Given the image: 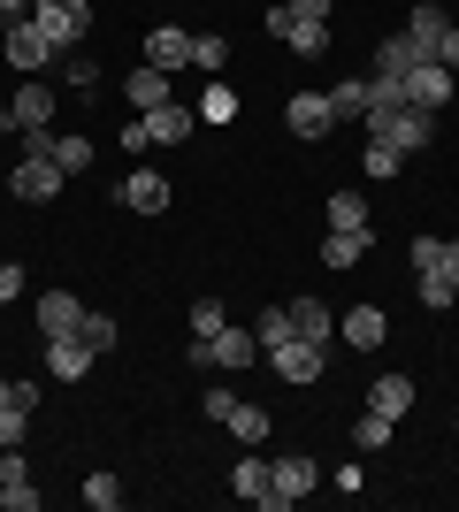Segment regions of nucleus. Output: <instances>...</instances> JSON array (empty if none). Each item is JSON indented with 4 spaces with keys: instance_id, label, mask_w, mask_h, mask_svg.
<instances>
[{
    "instance_id": "nucleus-1",
    "label": "nucleus",
    "mask_w": 459,
    "mask_h": 512,
    "mask_svg": "<svg viewBox=\"0 0 459 512\" xmlns=\"http://www.w3.org/2000/svg\"><path fill=\"white\" fill-rule=\"evenodd\" d=\"M360 123H368V138H383V146H398V153H421L437 138V115H421V107H368Z\"/></svg>"
},
{
    "instance_id": "nucleus-2",
    "label": "nucleus",
    "mask_w": 459,
    "mask_h": 512,
    "mask_svg": "<svg viewBox=\"0 0 459 512\" xmlns=\"http://www.w3.org/2000/svg\"><path fill=\"white\" fill-rule=\"evenodd\" d=\"M184 360H192V367H230V375H238V367H253V360H261V337H253V329H230V321H222L215 337H192V352H184Z\"/></svg>"
},
{
    "instance_id": "nucleus-3",
    "label": "nucleus",
    "mask_w": 459,
    "mask_h": 512,
    "mask_svg": "<svg viewBox=\"0 0 459 512\" xmlns=\"http://www.w3.org/2000/svg\"><path fill=\"white\" fill-rule=\"evenodd\" d=\"M261 360H268V367H276V375H284V383H291V390H306V383H322V367H329V344H306V337H299V329H291V337H284V344H268Z\"/></svg>"
},
{
    "instance_id": "nucleus-4",
    "label": "nucleus",
    "mask_w": 459,
    "mask_h": 512,
    "mask_svg": "<svg viewBox=\"0 0 459 512\" xmlns=\"http://www.w3.org/2000/svg\"><path fill=\"white\" fill-rule=\"evenodd\" d=\"M31 23L46 31V46H54V54H69V46L92 31V0H39V8H31Z\"/></svg>"
},
{
    "instance_id": "nucleus-5",
    "label": "nucleus",
    "mask_w": 459,
    "mask_h": 512,
    "mask_svg": "<svg viewBox=\"0 0 459 512\" xmlns=\"http://www.w3.org/2000/svg\"><path fill=\"white\" fill-rule=\"evenodd\" d=\"M314 482H322V467H314L306 451H291V459H276V467H268V497H261V505H268V512H291Z\"/></svg>"
},
{
    "instance_id": "nucleus-6",
    "label": "nucleus",
    "mask_w": 459,
    "mask_h": 512,
    "mask_svg": "<svg viewBox=\"0 0 459 512\" xmlns=\"http://www.w3.org/2000/svg\"><path fill=\"white\" fill-rule=\"evenodd\" d=\"M62 184H69V169L46 153V161H16L8 169V192L16 199H31V207H46V199H62Z\"/></svg>"
},
{
    "instance_id": "nucleus-7",
    "label": "nucleus",
    "mask_w": 459,
    "mask_h": 512,
    "mask_svg": "<svg viewBox=\"0 0 459 512\" xmlns=\"http://www.w3.org/2000/svg\"><path fill=\"white\" fill-rule=\"evenodd\" d=\"M452 85H459V69H444V62H414V69H406V107H421V115H444Z\"/></svg>"
},
{
    "instance_id": "nucleus-8",
    "label": "nucleus",
    "mask_w": 459,
    "mask_h": 512,
    "mask_svg": "<svg viewBox=\"0 0 459 512\" xmlns=\"http://www.w3.org/2000/svg\"><path fill=\"white\" fill-rule=\"evenodd\" d=\"M0 46H8V62H16L23 77H39V69L54 62V46H46V31L31 16H23V23H0Z\"/></svg>"
},
{
    "instance_id": "nucleus-9",
    "label": "nucleus",
    "mask_w": 459,
    "mask_h": 512,
    "mask_svg": "<svg viewBox=\"0 0 459 512\" xmlns=\"http://www.w3.org/2000/svg\"><path fill=\"white\" fill-rule=\"evenodd\" d=\"M115 199H123L131 214H169V176L161 169H131L123 184H115Z\"/></svg>"
},
{
    "instance_id": "nucleus-10",
    "label": "nucleus",
    "mask_w": 459,
    "mask_h": 512,
    "mask_svg": "<svg viewBox=\"0 0 459 512\" xmlns=\"http://www.w3.org/2000/svg\"><path fill=\"white\" fill-rule=\"evenodd\" d=\"M46 123H54V92L39 77H23L16 100H8V130H46Z\"/></svg>"
},
{
    "instance_id": "nucleus-11",
    "label": "nucleus",
    "mask_w": 459,
    "mask_h": 512,
    "mask_svg": "<svg viewBox=\"0 0 459 512\" xmlns=\"http://www.w3.org/2000/svg\"><path fill=\"white\" fill-rule=\"evenodd\" d=\"M77 321H85L77 291H39V337H77Z\"/></svg>"
},
{
    "instance_id": "nucleus-12",
    "label": "nucleus",
    "mask_w": 459,
    "mask_h": 512,
    "mask_svg": "<svg viewBox=\"0 0 459 512\" xmlns=\"http://www.w3.org/2000/svg\"><path fill=\"white\" fill-rule=\"evenodd\" d=\"M46 375H54V383H85L92 375L85 337H46Z\"/></svg>"
},
{
    "instance_id": "nucleus-13",
    "label": "nucleus",
    "mask_w": 459,
    "mask_h": 512,
    "mask_svg": "<svg viewBox=\"0 0 459 512\" xmlns=\"http://www.w3.org/2000/svg\"><path fill=\"white\" fill-rule=\"evenodd\" d=\"M0 505H8V512H39V490H31L23 451H0Z\"/></svg>"
},
{
    "instance_id": "nucleus-14",
    "label": "nucleus",
    "mask_w": 459,
    "mask_h": 512,
    "mask_svg": "<svg viewBox=\"0 0 459 512\" xmlns=\"http://www.w3.org/2000/svg\"><path fill=\"white\" fill-rule=\"evenodd\" d=\"M284 123H291V138H322V130L337 123V115H329V92H291Z\"/></svg>"
},
{
    "instance_id": "nucleus-15",
    "label": "nucleus",
    "mask_w": 459,
    "mask_h": 512,
    "mask_svg": "<svg viewBox=\"0 0 459 512\" xmlns=\"http://www.w3.org/2000/svg\"><path fill=\"white\" fill-rule=\"evenodd\" d=\"M146 130H153V146H184V138L199 130V107L169 100V107H153V115H146Z\"/></svg>"
},
{
    "instance_id": "nucleus-16",
    "label": "nucleus",
    "mask_w": 459,
    "mask_h": 512,
    "mask_svg": "<svg viewBox=\"0 0 459 512\" xmlns=\"http://www.w3.org/2000/svg\"><path fill=\"white\" fill-rule=\"evenodd\" d=\"M337 337H345L352 352H383V337H391V321L375 314V306H352V314L337 321Z\"/></svg>"
},
{
    "instance_id": "nucleus-17",
    "label": "nucleus",
    "mask_w": 459,
    "mask_h": 512,
    "mask_svg": "<svg viewBox=\"0 0 459 512\" xmlns=\"http://www.w3.org/2000/svg\"><path fill=\"white\" fill-rule=\"evenodd\" d=\"M368 406L383 413V421H406V413H414V375H375V383H368Z\"/></svg>"
},
{
    "instance_id": "nucleus-18",
    "label": "nucleus",
    "mask_w": 459,
    "mask_h": 512,
    "mask_svg": "<svg viewBox=\"0 0 459 512\" xmlns=\"http://www.w3.org/2000/svg\"><path fill=\"white\" fill-rule=\"evenodd\" d=\"M146 62L153 69H192V31H176V23L146 31Z\"/></svg>"
},
{
    "instance_id": "nucleus-19",
    "label": "nucleus",
    "mask_w": 459,
    "mask_h": 512,
    "mask_svg": "<svg viewBox=\"0 0 459 512\" xmlns=\"http://www.w3.org/2000/svg\"><path fill=\"white\" fill-rule=\"evenodd\" d=\"M368 100H375L368 77H337V85H329V115H337V123H360V115H368Z\"/></svg>"
},
{
    "instance_id": "nucleus-20",
    "label": "nucleus",
    "mask_w": 459,
    "mask_h": 512,
    "mask_svg": "<svg viewBox=\"0 0 459 512\" xmlns=\"http://www.w3.org/2000/svg\"><path fill=\"white\" fill-rule=\"evenodd\" d=\"M284 46L299 54V62H322V54H329V23H322V16H291Z\"/></svg>"
},
{
    "instance_id": "nucleus-21",
    "label": "nucleus",
    "mask_w": 459,
    "mask_h": 512,
    "mask_svg": "<svg viewBox=\"0 0 459 512\" xmlns=\"http://www.w3.org/2000/svg\"><path fill=\"white\" fill-rule=\"evenodd\" d=\"M291 329H299L306 344H329L337 337V314H329L322 299H291Z\"/></svg>"
},
{
    "instance_id": "nucleus-22",
    "label": "nucleus",
    "mask_w": 459,
    "mask_h": 512,
    "mask_svg": "<svg viewBox=\"0 0 459 512\" xmlns=\"http://www.w3.org/2000/svg\"><path fill=\"white\" fill-rule=\"evenodd\" d=\"M123 92H131V107H138V115H153V107H169V69H131V85H123Z\"/></svg>"
},
{
    "instance_id": "nucleus-23",
    "label": "nucleus",
    "mask_w": 459,
    "mask_h": 512,
    "mask_svg": "<svg viewBox=\"0 0 459 512\" xmlns=\"http://www.w3.org/2000/svg\"><path fill=\"white\" fill-rule=\"evenodd\" d=\"M414 62H429V54H421V46L406 39V31H398V39H383V46H375V69H368V77H406Z\"/></svg>"
},
{
    "instance_id": "nucleus-24",
    "label": "nucleus",
    "mask_w": 459,
    "mask_h": 512,
    "mask_svg": "<svg viewBox=\"0 0 459 512\" xmlns=\"http://www.w3.org/2000/svg\"><path fill=\"white\" fill-rule=\"evenodd\" d=\"M444 31H452V23H444V8H437V0H414V23H406V39H414L421 54H437V39H444Z\"/></svg>"
},
{
    "instance_id": "nucleus-25",
    "label": "nucleus",
    "mask_w": 459,
    "mask_h": 512,
    "mask_svg": "<svg viewBox=\"0 0 459 512\" xmlns=\"http://www.w3.org/2000/svg\"><path fill=\"white\" fill-rule=\"evenodd\" d=\"M77 337H85V352H92V360H108L123 329H115V314H100V306H85V321H77Z\"/></svg>"
},
{
    "instance_id": "nucleus-26",
    "label": "nucleus",
    "mask_w": 459,
    "mask_h": 512,
    "mask_svg": "<svg viewBox=\"0 0 459 512\" xmlns=\"http://www.w3.org/2000/svg\"><path fill=\"white\" fill-rule=\"evenodd\" d=\"M360 253H368V230H329L322 237V260H329V268H352Z\"/></svg>"
},
{
    "instance_id": "nucleus-27",
    "label": "nucleus",
    "mask_w": 459,
    "mask_h": 512,
    "mask_svg": "<svg viewBox=\"0 0 459 512\" xmlns=\"http://www.w3.org/2000/svg\"><path fill=\"white\" fill-rule=\"evenodd\" d=\"M192 69L222 77V69H230V39H215V31H192Z\"/></svg>"
},
{
    "instance_id": "nucleus-28",
    "label": "nucleus",
    "mask_w": 459,
    "mask_h": 512,
    "mask_svg": "<svg viewBox=\"0 0 459 512\" xmlns=\"http://www.w3.org/2000/svg\"><path fill=\"white\" fill-rule=\"evenodd\" d=\"M222 428H230L238 444H268V413H261V406H245V398L230 406V421H222Z\"/></svg>"
},
{
    "instance_id": "nucleus-29",
    "label": "nucleus",
    "mask_w": 459,
    "mask_h": 512,
    "mask_svg": "<svg viewBox=\"0 0 459 512\" xmlns=\"http://www.w3.org/2000/svg\"><path fill=\"white\" fill-rule=\"evenodd\" d=\"M329 230H368V199L360 192H329Z\"/></svg>"
},
{
    "instance_id": "nucleus-30",
    "label": "nucleus",
    "mask_w": 459,
    "mask_h": 512,
    "mask_svg": "<svg viewBox=\"0 0 459 512\" xmlns=\"http://www.w3.org/2000/svg\"><path fill=\"white\" fill-rule=\"evenodd\" d=\"M391 436H398V421H383V413H360V421H352V444H360V451H383V444H391Z\"/></svg>"
},
{
    "instance_id": "nucleus-31",
    "label": "nucleus",
    "mask_w": 459,
    "mask_h": 512,
    "mask_svg": "<svg viewBox=\"0 0 459 512\" xmlns=\"http://www.w3.org/2000/svg\"><path fill=\"white\" fill-rule=\"evenodd\" d=\"M23 436H31V406L8 398V406H0V451H23Z\"/></svg>"
},
{
    "instance_id": "nucleus-32",
    "label": "nucleus",
    "mask_w": 459,
    "mask_h": 512,
    "mask_svg": "<svg viewBox=\"0 0 459 512\" xmlns=\"http://www.w3.org/2000/svg\"><path fill=\"white\" fill-rule=\"evenodd\" d=\"M230 490L261 505V497H268V459H238V474H230Z\"/></svg>"
},
{
    "instance_id": "nucleus-33",
    "label": "nucleus",
    "mask_w": 459,
    "mask_h": 512,
    "mask_svg": "<svg viewBox=\"0 0 459 512\" xmlns=\"http://www.w3.org/2000/svg\"><path fill=\"white\" fill-rule=\"evenodd\" d=\"M230 115H238V92L215 77V85H207V100H199V123H230Z\"/></svg>"
},
{
    "instance_id": "nucleus-34",
    "label": "nucleus",
    "mask_w": 459,
    "mask_h": 512,
    "mask_svg": "<svg viewBox=\"0 0 459 512\" xmlns=\"http://www.w3.org/2000/svg\"><path fill=\"white\" fill-rule=\"evenodd\" d=\"M253 337H261V352H268V344H284V337H291V306H261Z\"/></svg>"
},
{
    "instance_id": "nucleus-35",
    "label": "nucleus",
    "mask_w": 459,
    "mask_h": 512,
    "mask_svg": "<svg viewBox=\"0 0 459 512\" xmlns=\"http://www.w3.org/2000/svg\"><path fill=\"white\" fill-rule=\"evenodd\" d=\"M85 505L92 512H115V505H123V482H115V474H85Z\"/></svg>"
},
{
    "instance_id": "nucleus-36",
    "label": "nucleus",
    "mask_w": 459,
    "mask_h": 512,
    "mask_svg": "<svg viewBox=\"0 0 459 512\" xmlns=\"http://www.w3.org/2000/svg\"><path fill=\"white\" fill-rule=\"evenodd\" d=\"M54 161H62L69 176H77V169H92V138H54Z\"/></svg>"
},
{
    "instance_id": "nucleus-37",
    "label": "nucleus",
    "mask_w": 459,
    "mask_h": 512,
    "mask_svg": "<svg viewBox=\"0 0 459 512\" xmlns=\"http://www.w3.org/2000/svg\"><path fill=\"white\" fill-rule=\"evenodd\" d=\"M398 169H406V153L383 146V138H368V176H398Z\"/></svg>"
},
{
    "instance_id": "nucleus-38",
    "label": "nucleus",
    "mask_w": 459,
    "mask_h": 512,
    "mask_svg": "<svg viewBox=\"0 0 459 512\" xmlns=\"http://www.w3.org/2000/svg\"><path fill=\"white\" fill-rule=\"evenodd\" d=\"M222 321H230V314H222V299H192V337H215Z\"/></svg>"
},
{
    "instance_id": "nucleus-39",
    "label": "nucleus",
    "mask_w": 459,
    "mask_h": 512,
    "mask_svg": "<svg viewBox=\"0 0 459 512\" xmlns=\"http://www.w3.org/2000/svg\"><path fill=\"white\" fill-rule=\"evenodd\" d=\"M406 260H414V276H429V268L444 260V237H414V253H406Z\"/></svg>"
},
{
    "instance_id": "nucleus-40",
    "label": "nucleus",
    "mask_w": 459,
    "mask_h": 512,
    "mask_svg": "<svg viewBox=\"0 0 459 512\" xmlns=\"http://www.w3.org/2000/svg\"><path fill=\"white\" fill-rule=\"evenodd\" d=\"M452 299H459V291L437 276V268H429V276H421V306H452Z\"/></svg>"
},
{
    "instance_id": "nucleus-41",
    "label": "nucleus",
    "mask_w": 459,
    "mask_h": 512,
    "mask_svg": "<svg viewBox=\"0 0 459 512\" xmlns=\"http://www.w3.org/2000/svg\"><path fill=\"white\" fill-rule=\"evenodd\" d=\"M0 299H23V260H0Z\"/></svg>"
},
{
    "instance_id": "nucleus-42",
    "label": "nucleus",
    "mask_w": 459,
    "mask_h": 512,
    "mask_svg": "<svg viewBox=\"0 0 459 512\" xmlns=\"http://www.w3.org/2000/svg\"><path fill=\"white\" fill-rule=\"evenodd\" d=\"M429 62H444V69H459V23H452V31H444V39H437V54H429Z\"/></svg>"
},
{
    "instance_id": "nucleus-43",
    "label": "nucleus",
    "mask_w": 459,
    "mask_h": 512,
    "mask_svg": "<svg viewBox=\"0 0 459 512\" xmlns=\"http://www.w3.org/2000/svg\"><path fill=\"white\" fill-rule=\"evenodd\" d=\"M437 276H444V283L459 291V245H452V237H444V260H437Z\"/></svg>"
},
{
    "instance_id": "nucleus-44",
    "label": "nucleus",
    "mask_w": 459,
    "mask_h": 512,
    "mask_svg": "<svg viewBox=\"0 0 459 512\" xmlns=\"http://www.w3.org/2000/svg\"><path fill=\"white\" fill-rule=\"evenodd\" d=\"M284 8H291V16H322L329 23V0H284Z\"/></svg>"
},
{
    "instance_id": "nucleus-45",
    "label": "nucleus",
    "mask_w": 459,
    "mask_h": 512,
    "mask_svg": "<svg viewBox=\"0 0 459 512\" xmlns=\"http://www.w3.org/2000/svg\"><path fill=\"white\" fill-rule=\"evenodd\" d=\"M8 398H16V383H8V375H0V406H8Z\"/></svg>"
},
{
    "instance_id": "nucleus-46",
    "label": "nucleus",
    "mask_w": 459,
    "mask_h": 512,
    "mask_svg": "<svg viewBox=\"0 0 459 512\" xmlns=\"http://www.w3.org/2000/svg\"><path fill=\"white\" fill-rule=\"evenodd\" d=\"M0 23H8V16H0Z\"/></svg>"
}]
</instances>
